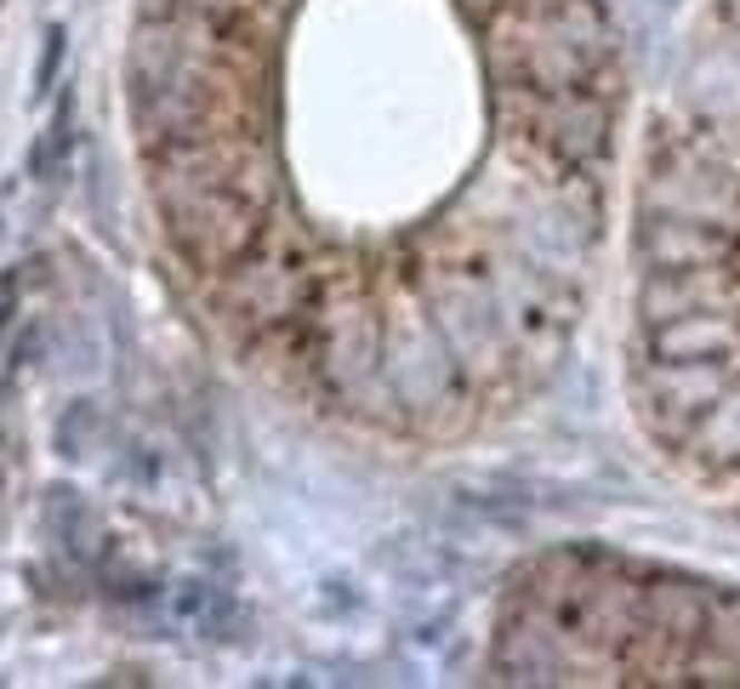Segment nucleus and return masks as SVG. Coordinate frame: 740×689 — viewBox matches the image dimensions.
Segmentation results:
<instances>
[{"instance_id":"nucleus-1","label":"nucleus","mask_w":740,"mask_h":689,"mask_svg":"<svg viewBox=\"0 0 740 689\" xmlns=\"http://www.w3.org/2000/svg\"><path fill=\"white\" fill-rule=\"evenodd\" d=\"M126 104L177 268L314 411L451 439L564 365L621 160L610 0H142Z\"/></svg>"},{"instance_id":"nucleus-2","label":"nucleus","mask_w":740,"mask_h":689,"mask_svg":"<svg viewBox=\"0 0 740 689\" xmlns=\"http://www.w3.org/2000/svg\"><path fill=\"white\" fill-rule=\"evenodd\" d=\"M626 393L644 439L740 513V0H707L650 109L626 234Z\"/></svg>"},{"instance_id":"nucleus-3","label":"nucleus","mask_w":740,"mask_h":689,"mask_svg":"<svg viewBox=\"0 0 740 689\" xmlns=\"http://www.w3.org/2000/svg\"><path fill=\"white\" fill-rule=\"evenodd\" d=\"M69 142H75V97L63 91V104L52 109V126L40 131V142H34V155H29V177H58L63 166H69Z\"/></svg>"},{"instance_id":"nucleus-4","label":"nucleus","mask_w":740,"mask_h":689,"mask_svg":"<svg viewBox=\"0 0 740 689\" xmlns=\"http://www.w3.org/2000/svg\"><path fill=\"white\" fill-rule=\"evenodd\" d=\"M58 63H63V29H52V35H46V52H40V69H34V91H46V86H52Z\"/></svg>"},{"instance_id":"nucleus-5","label":"nucleus","mask_w":740,"mask_h":689,"mask_svg":"<svg viewBox=\"0 0 740 689\" xmlns=\"http://www.w3.org/2000/svg\"><path fill=\"white\" fill-rule=\"evenodd\" d=\"M18 291H23V274L7 268V274H0V336H7V325L18 319Z\"/></svg>"}]
</instances>
